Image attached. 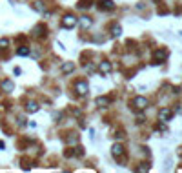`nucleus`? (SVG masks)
<instances>
[{"label":"nucleus","instance_id":"f257e3e1","mask_svg":"<svg viewBox=\"0 0 182 173\" xmlns=\"http://www.w3.org/2000/svg\"><path fill=\"white\" fill-rule=\"evenodd\" d=\"M75 26H77V18H75L73 15H66L64 20H62V27L71 29V27H75Z\"/></svg>","mask_w":182,"mask_h":173},{"label":"nucleus","instance_id":"f03ea898","mask_svg":"<svg viewBox=\"0 0 182 173\" xmlns=\"http://www.w3.org/2000/svg\"><path fill=\"white\" fill-rule=\"evenodd\" d=\"M171 115H173V111H171L170 108H164V109H160V111H159V119H160V120H164V122L171 120Z\"/></svg>","mask_w":182,"mask_h":173},{"label":"nucleus","instance_id":"7ed1b4c3","mask_svg":"<svg viewBox=\"0 0 182 173\" xmlns=\"http://www.w3.org/2000/svg\"><path fill=\"white\" fill-rule=\"evenodd\" d=\"M133 106H135L137 109H146L148 100H146L144 97H137V99H133Z\"/></svg>","mask_w":182,"mask_h":173},{"label":"nucleus","instance_id":"20e7f679","mask_svg":"<svg viewBox=\"0 0 182 173\" xmlns=\"http://www.w3.org/2000/svg\"><path fill=\"white\" fill-rule=\"evenodd\" d=\"M75 89H77L78 95H86V93H88V84H86V82H77V84H75Z\"/></svg>","mask_w":182,"mask_h":173},{"label":"nucleus","instance_id":"39448f33","mask_svg":"<svg viewBox=\"0 0 182 173\" xmlns=\"http://www.w3.org/2000/svg\"><path fill=\"white\" fill-rule=\"evenodd\" d=\"M98 5H100V9H106V11H111L115 7V4L111 0H98Z\"/></svg>","mask_w":182,"mask_h":173},{"label":"nucleus","instance_id":"423d86ee","mask_svg":"<svg viewBox=\"0 0 182 173\" xmlns=\"http://www.w3.org/2000/svg\"><path fill=\"white\" fill-rule=\"evenodd\" d=\"M122 155H124V148H122L120 144H115V146H113V157H115V159H120Z\"/></svg>","mask_w":182,"mask_h":173},{"label":"nucleus","instance_id":"0eeeda50","mask_svg":"<svg viewBox=\"0 0 182 173\" xmlns=\"http://www.w3.org/2000/svg\"><path fill=\"white\" fill-rule=\"evenodd\" d=\"M153 57H155V60H157V62H159V60H164V58L168 57V51H166V49H157Z\"/></svg>","mask_w":182,"mask_h":173},{"label":"nucleus","instance_id":"6e6552de","mask_svg":"<svg viewBox=\"0 0 182 173\" xmlns=\"http://www.w3.org/2000/svg\"><path fill=\"white\" fill-rule=\"evenodd\" d=\"M98 69H100V73H104V75H108V73L111 71V64H109V62H100V66H98Z\"/></svg>","mask_w":182,"mask_h":173},{"label":"nucleus","instance_id":"1a4fd4ad","mask_svg":"<svg viewBox=\"0 0 182 173\" xmlns=\"http://www.w3.org/2000/svg\"><path fill=\"white\" fill-rule=\"evenodd\" d=\"M0 86H2V89H4V91H7V93H9V91H13V89H15V84H13V82H11V80H4V82H2V84H0Z\"/></svg>","mask_w":182,"mask_h":173},{"label":"nucleus","instance_id":"9d476101","mask_svg":"<svg viewBox=\"0 0 182 173\" xmlns=\"http://www.w3.org/2000/svg\"><path fill=\"white\" fill-rule=\"evenodd\" d=\"M26 109H27L29 113H35V111H38V104L31 100V102H27V106H26Z\"/></svg>","mask_w":182,"mask_h":173},{"label":"nucleus","instance_id":"9b49d317","mask_svg":"<svg viewBox=\"0 0 182 173\" xmlns=\"http://www.w3.org/2000/svg\"><path fill=\"white\" fill-rule=\"evenodd\" d=\"M108 104H109V99H108V97H98V99H97V106L102 108V106H108Z\"/></svg>","mask_w":182,"mask_h":173},{"label":"nucleus","instance_id":"f8f14e48","mask_svg":"<svg viewBox=\"0 0 182 173\" xmlns=\"http://www.w3.org/2000/svg\"><path fill=\"white\" fill-rule=\"evenodd\" d=\"M80 24H82V27H89V26H91V18H89V16H82V18H80Z\"/></svg>","mask_w":182,"mask_h":173},{"label":"nucleus","instance_id":"ddd939ff","mask_svg":"<svg viewBox=\"0 0 182 173\" xmlns=\"http://www.w3.org/2000/svg\"><path fill=\"white\" fill-rule=\"evenodd\" d=\"M73 67H75L73 62H66V64L62 66V71H64V73H69V71H73Z\"/></svg>","mask_w":182,"mask_h":173},{"label":"nucleus","instance_id":"4468645a","mask_svg":"<svg viewBox=\"0 0 182 173\" xmlns=\"http://www.w3.org/2000/svg\"><path fill=\"white\" fill-rule=\"evenodd\" d=\"M120 33H122L120 26H113V27H111V35H113V36H120Z\"/></svg>","mask_w":182,"mask_h":173},{"label":"nucleus","instance_id":"2eb2a0df","mask_svg":"<svg viewBox=\"0 0 182 173\" xmlns=\"http://www.w3.org/2000/svg\"><path fill=\"white\" fill-rule=\"evenodd\" d=\"M20 57H26V55H29V47H26V46H22V47H18V51H16Z\"/></svg>","mask_w":182,"mask_h":173},{"label":"nucleus","instance_id":"dca6fc26","mask_svg":"<svg viewBox=\"0 0 182 173\" xmlns=\"http://www.w3.org/2000/svg\"><path fill=\"white\" fill-rule=\"evenodd\" d=\"M35 35H36V36H42V26H36V27H35Z\"/></svg>","mask_w":182,"mask_h":173},{"label":"nucleus","instance_id":"f3484780","mask_svg":"<svg viewBox=\"0 0 182 173\" xmlns=\"http://www.w3.org/2000/svg\"><path fill=\"white\" fill-rule=\"evenodd\" d=\"M7 46H9V40H7V38H2V40H0V47H7Z\"/></svg>","mask_w":182,"mask_h":173},{"label":"nucleus","instance_id":"a211bd4d","mask_svg":"<svg viewBox=\"0 0 182 173\" xmlns=\"http://www.w3.org/2000/svg\"><path fill=\"white\" fill-rule=\"evenodd\" d=\"M38 11H44V5H42V2H36V5H35Z\"/></svg>","mask_w":182,"mask_h":173}]
</instances>
